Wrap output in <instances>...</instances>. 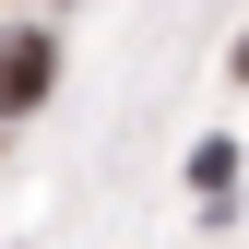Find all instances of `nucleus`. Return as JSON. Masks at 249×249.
Segmentation results:
<instances>
[{
    "label": "nucleus",
    "instance_id": "f257e3e1",
    "mask_svg": "<svg viewBox=\"0 0 249 249\" xmlns=\"http://www.w3.org/2000/svg\"><path fill=\"white\" fill-rule=\"evenodd\" d=\"M48 83H59V48L48 36H0V119H24Z\"/></svg>",
    "mask_w": 249,
    "mask_h": 249
}]
</instances>
